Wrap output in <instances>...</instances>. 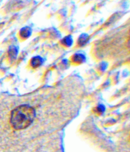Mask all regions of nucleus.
I'll list each match as a JSON object with an SVG mask.
<instances>
[{
  "mask_svg": "<svg viewBox=\"0 0 130 152\" xmlns=\"http://www.w3.org/2000/svg\"><path fill=\"white\" fill-rule=\"evenodd\" d=\"M35 117V109L28 104H23L12 110L10 122L14 129H24L33 122Z\"/></svg>",
  "mask_w": 130,
  "mask_h": 152,
  "instance_id": "nucleus-1",
  "label": "nucleus"
},
{
  "mask_svg": "<svg viewBox=\"0 0 130 152\" xmlns=\"http://www.w3.org/2000/svg\"><path fill=\"white\" fill-rule=\"evenodd\" d=\"M43 64V58L40 56H36L31 60V65L33 67H37Z\"/></svg>",
  "mask_w": 130,
  "mask_h": 152,
  "instance_id": "nucleus-2",
  "label": "nucleus"
},
{
  "mask_svg": "<svg viewBox=\"0 0 130 152\" xmlns=\"http://www.w3.org/2000/svg\"><path fill=\"white\" fill-rule=\"evenodd\" d=\"M31 34V28L28 27L23 28L21 31V36L24 38L29 37Z\"/></svg>",
  "mask_w": 130,
  "mask_h": 152,
  "instance_id": "nucleus-3",
  "label": "nucleus"
},
{
  "mask_svg": "<svg viewBox=\"0 0 130 152\" xmlns=\"http://www.w3.org/2000/svg\"><path fill=\"white\" fill-rule=\"evenodd\" d=\"M89 36L86 34H83L81 35L79 39V44L81 46H83L86 43V42L88 40Z\"/></svg>",
  "mask_w": 130,
  "mask_h": 152,
  "instance_id": "nucleus-4",
  "label": "nucleus"
},
{
  "mask_svg": "<svg viewBox=\"0 0 130 152\" xmlns=\"http://www.w3.org/2000/svg\"><path fill=\"white\" fill-rule=\"evenodd\" d=\"M74 60L76 61V62H79V63L83 62V61L85 60V57L83 55L76 54L74 56Z\"/></svg>",
  "mask_w": 130,
  "mask_h": 152,
  "instance_id": "nucleus-5",
  "label": "nucleus"
},
{
  "mask_svg": "<svg viewBox=\"0 0 130 152\" xmlns=\"http://www.w3.org/2000/svg\"><path fill=\"white\" fill-rule=\"evenodd\" d=\"M62 42H63V44L65 46H70L72 45V43H73V39H72L71 36L65 37L63 39V41H62Z\"/></svg>",
  "mask_w": 130,
  "mask_h": 152,
  "instance_id": "nucleus-6",
  "label": "nucleus"
},
{
  "mask_svg": "<svg viewBox=\"0 0 130 152\" xmlns=\"http://www.w3.org/2000/svg\"><path fill=\"white\" fill-rule=\"evenodd\" d=\"M9 54H10V56L11 57H13H13H15L17 54V50L16 48L15 47L12 48L9 51Z\"/></svg>",
  "mask_w": 130,
  "mask_h": 152,
  "instance_id": "nucleus-7",
  "label": "nucleus"
},
{
  "mask_svg": "<svg viewBox=\"0 0 130 152\" xmlns=\"http://www.w3.org/2000/svg\"><path fill=\"white\" fill-rule=\"evenodd\" d=\"M104 110V108L103 107H98V111H99V112H102Z\"/></svg>",
  "mask_w": 130,
  "mask_h": 152,
  "instance_id": "nucleus-8",
  "label": "nucleus"
}]
</instances>
